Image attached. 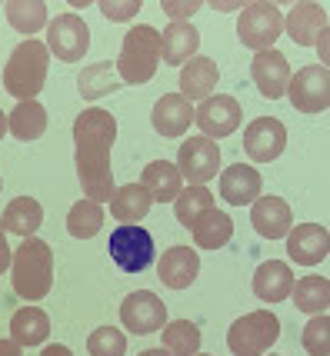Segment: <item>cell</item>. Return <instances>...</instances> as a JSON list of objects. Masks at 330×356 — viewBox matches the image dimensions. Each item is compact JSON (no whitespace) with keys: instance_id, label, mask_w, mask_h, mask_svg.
<instances>
[{"instance_id":"cell-7","label":"cell","mask_w":330,"mask_h":356,"mask_svg":"<svg viewBox=\"0 0 330 356\" xmlns=\"http://www.w3.org/2000/svg\"><path fill=\"white\" fill-rule=\"evenodd\" d=\"M107 250H110V260L120 266L124 273H143L147 266L154 264V236L143 230L141 223L134 227H117L110 233L107 240Z\"/></svg>"},{"instance_id":"cell-37","label":"cell","mask_w":330,"mask_h":356,"mask_svg":"<svg viewBox=\"0 0 330 356\" xmlns=\"http://www.w3.org/2000/svg\"><path fill=\"white\" fill-rule=\"evenodd\" d=\"M304 350L311 356H330V316L317 313L311 323L304 326Z\"/></svg>"},{"instance_id":"cell-21","label":"cell","mask_w":330,"mask_h":356,"mask_svg":"<svg viewBox=\"0 0 330 356\" xmlns=\"http://www.w3.org/2000/svg\"><path fill=\"white\" fill-rule=\"evenodd\" d=\"M220 197L230 207H251L260 197V173L251 163H234L220 173Z\"/></svg>"},{"instance_id":"cell-30","label":"cell","mask_w":330,"mask_h":356,"mask_svg":"<svg viewBox=\"0 0 330 356\" xmlns=\"http://www.w3.org/2000/svg\"><path fill=\"white\" fill-rule=\"evenodd\" d=\"M7 130H10L17 140L44 137V130H47V110L40 107L37 100H24V104H17V107L7 113Z\"/></svg>"},{"instance_id":"cell-32","label":"cell","mask_w":330,"mask_h":356,"mask_svg":"<svg viewBox=\"0 0 330 356\" xmlns=\"http://www.w3.org/2000/svg\"><path fill=\"white\" fill-rule=\"evenodd\" d=\"M290 296H294V307L304 310V313H311V316L327 313V307H330V280L327 277H304V280L294 283Z\"/></svg>"},{"instance_id":"cell-13","label":"cell","mask_w":330,"mask_h":356,"mask_svg":"<svg viewBox=\"0 0 330 356\" xmlns=\"http://www.w3.org/2000/svg\"><path fill=\"white\" fill-rule=\"evenodd\" d=\"M287 147V127L277 117H257L244 130V150L253 163H270L277 160Z\"/></svg>"},{"instance_id":"cell-28","label":"cell","mask_w":330,"mask_h":356,"mask_svg":"<svg viewBox=\"0 0 330 356\" xmlns=\"http://www.w3.org/2000/svg\"><path fill=\"white\" fill-rule=\"evenodd\" d=\"M190 233H194V243L201 250H220L227 247L230 236H234V220L214 207V210H207L204 217L190 227Z\"/></svg>"},{"instance_id":"cell-47","label":"cell","mask_w":330,"mask_h":356,"mask_svg":"<svg viewBox=\"0 0 330 356\" xmlns=\"http://www.w3.org/2000/svg\"><path fill=\"white\" fill-rule=\"evenodd\" d=\"M0 186H3V180H0Z\"/></svg>"},{"instance_id":"cell-42","label":"cell","mask_w":330,"mask_h":356,"mask_svg":"<svg viewBox=\"0 0 330 356\" xmlns=\"http://www.w3.org/2000/svg\"><path fill=\"white\" fill-rule=\"evenodd\" d=\"M0 356H24V350L14 340H0Z\"/></svg>"},{"instance_id":"cell-38","label":"cell","mask_w":330,"mask_h":356,"mask_svg":"<svg viewBox=\"0 0 330 356\" xmlns=\"http://www.w3.org/2000/svg\"><path fill=\"white\" fill-rule=\"evenodd\" d=\"M100 7V14L113 20V24H127V20H134V17L141 14V0H100L97 3Z\"/></svg>"},{"instance_id":"cell-22","label":"cell","mask_w":330,"mask_h":356,"mask_svg":"<svg viewBox=\"0 0 330 356\" xmlns=\"http://www.w3.org/2000/svg\"><path fill=\"white\" fill-rule=\"evenodd\" d=\"M220 80V67L210 57H190L184 67H180V97H187L190 104L197 100H207L214 87Z\"/></svg>"},{"instance_id":"cell-34","label":"cell","mask_w":330,"mask_h":356,"mask_svg":"<svg viewBox=\"0 0 330 356\" xmlns=\"http://www.w3.org/2000/svg\"><path fill=\"white\" fill-rule=\"evenodd\" d=\"M207 210H214V193H210L207 186H187V190H180L177 200H173V217H177L180 227H194Z\"/></svg>"},{"instance_id":"cell-45","label":"cell","mask_w":330,"mask_h":356,"mask_svg":"<svg viewBox=\"0 0 330 356\" xmlns=\"http://www.w3.org/2000/svg\"><path fill=\"white\" fill-rule=\"evenodd\" d=\"M3 134H7V113L0 110V140H3Z\"/></svg>"},{"instance_id":"cell-33","label":"cell","mask_w":330,"mask_h":356,"mask_svg":"<svg viewBox=\"0 0 330 356\" xmlns=\"http://www.w3.org/2000/svg\"><path fill=\"white\" fill-rule=\"evenodd\" d=\"M104 227V203H94V200H77L70 207V213H67V233L70 236H77V240H91L97 236Z\"/></svg>"},{"instance_id":"cell-27","label":"cell","mask_w":330,"mask_h":356,"mask_svg":"<svg viewBox=\"0 0 330 356\" xmlns=\"http://www.w3.org/2000/svg\"><path fill=\"white\" fill-rule=\"evenodd\" d=\"M50 337V316L40 307H24L10 316V340L24 346H40Z\"/></svg>"},{"instance_id":"cell-23","label":"cell","mask_w":330,"mask_h":356,"mask_svg":"<svg viewBox=\"0 0 330 356\" xmlns=\"http://www.w3.org/2000/svg\"><path fill=\"white\" fill-rule=\"evenodd\" d=\"M141 186L150 193L154 203H173L177 193L184 190V177L177 170V163H167V160H154L143 167Z\"/></svg>"},{"instance_id":"cell-6","label":"cell","mask_w":330,"mask_h":356,"mask_svg":"<svg viewBox=\"0 0 330 356\" xmlns=\"http://www.w3.org/2000/svg\"><path fill=\"white\" fill-rule=\"evenodd\" d=\"M283 33V14L277 3H247L240 7V20H237V40L244 47H251L253 54L260 50H274L277 37Z\"/></svg>"},{"instance_id":"cell-36","label":"cell","mask_w":330,"mask_h":356,"mask_svg":"<svg viewBox=\"0 0 330 356\" xmlns=\"http://www.w3.org/2000/svg\"><path fill=\"white\" fill-rule=\"evenodd\" d=\"M87 353L91 356H124L127 353V337L113 326H97L87 337Z\"/></svg>"},{"instance_id":"cell-3","label":"cell","mask_w":330,"mask_h":356,"mask_svg":"<svg viewBox=\"0 0 330 356\" xmlns=\"http://www.w3.org/2000/svg\"><path fill=\"white\" fill-rule=\"evenodd\" d=\"M47 67H50V50L44 40H24L14 47L10 60L3 63V90L17 97V104L24 100H37V93L47 83Z\"/></svg>"},{"instance_id":"cell-10","label":"cell","mask_w":330,"mask_h":356,"mask_svg":"<svg viewBox=\"0 0 330 356\" xmlns=\"http://www.w3.org/2000/svg\"><path fill=\"white\" fill-rule=\"evenodd\" d=\"M47 50L63 63H77L91 50V27L77 14H61L47 24Z\"/></svg>"},{"instance_id":"cell-18","label":"cell","mask_w":330,"mask_h":356,"mask_svg":"<svg viewBox=\"0 0 330 356\" xmlns=\"http://www.w3.org/2000/svg\"><path fill=\"white\" fill-rule=\"evenodd\" d=\"M150 124L157 130L160 137H184L194 124V104L180 93H164L157 104H154V117Z\"/></svg>"},{"instance_id":"cell-19","label":"cell","mask_w":330,"mask_h":356,"mask_svg":"<svg viewBox=\"0 0 330 356\" xmlns=\"http://www.w3.org/2000/svg\"><path fill=\"white\" fill-rule=\"evenodd\" d=\"M197 273H201V257H197V250L190 247H171L157 264L160 283L171 286V290H187L190 283L197 280Z\"/></svg>"},{"instance_id":"cell-39","label":"cell","mask_w":330,"mask_h":356,"mask_svg":"<svg viewBox=\"0 0 330 356\" xmlns=\"http://www.w3.org/2000/svg\"><path fill=\"white\" fill-rule=\"evenodd\" d=\"M160 10L171 17V24H190V17L201 10V3L197 0H160Z\"/></svg>"},{"instance_id":"cell-24","label":"cell","mask_w":330,"mask_h":356,"mask_svg":"<svg viewBox=\"0 0 330 356\" xmlns=\"http://www.w3.org/2000/svg\"><path fill=\"white\" fill-rule=\"evenodd\" d=\"M197 47H201V33L194 24H171L160 33V60L184 67L190 57H197Z\"/></svg>"},{"instance_id":"cell-16","label":"cell","mask_w":330,"mask_h":356,"mask_svg":"<svg viewBox=\"0 0 330 356\" xmlns=\"http://www.w3.org/2000/svg\"><path fill=\"white\" fill-rule=\"evenodd\" d=\"M283 31L297 47H314L320 33L327 31V7L324 3H294V10L283 17Z\"/></svg>"},{"instance_id":"cell-44","label":"cell","mask_w":330,"mask_h":356,"mask_svg":"<svg viewBox=\"0 0 330 356\" xmlns=\"http://www.w3.org/2000/svg\"><path fill=\"white\" fill-rule=\"evenodd\" d=\"M214 10H240V3H214Z\"/></svg>"},{"instance_id":"cell-1","label":"cell","mask_w":330,"mask_h":356,"mask_svg":"<svg viewBox=\"0 0 330 356\" xmlns=\"http://www.w3.org/2000/svg\"><path fill=\"white\" fill-rule=\"evenodd\" d=\"M113 140H117V120L107 110L91 107L74 120V163H77L84 197L94 203H107L117 190L110 170Z\"/></svg>"},{"instance_id":"cell-4","label":"cell","mask_w":330,"mask_h":356,"mask_svg":"<svg viewBox=\"0 0 330 356\" xmlns=\"http://www.w3.org/2000/svg\"><path fill=\"white\" fill-rule=\"evenodd\" d=\"M113 67H117L120 83H147L160 67V33L147 24L124 33L120 57L113 60Z\"/></svg>"},{"instance_id":"cell-15","label":"cell","mask_w":330,"mask_h":356,"mask_svg":"<svg viewBox=\"0 0 330 356\" xmlns=\"http://www.w3.org/2000/svg\"><path fill=\"white\" fill-rule=\"evenodd\" d=\"M251 77L267 100H281L290 83V63L281 50H260L251 60Z\"/></svg>"},{"instance_id":"cell-11","label":"cell","mask_w":330,"mask_h":356,"mask_svg":"<svg viewBox=\"0 0 330 356\" xmlns=\"http://www.w3.org/2000/svg\"><path fill=\"white\" fill-rule=\"evenodd\" d=\"M240 104H237L230 93H214V97H207L201 100L197 107H194V124L201 127V137L207 140H223L230 137L237 127H240Z\"/></svg>"},{"instance_id":"cell-17","label":"cell","mask_w":330,"mask_h":356,"mask_svg":"<svg viewBox=\"0 0 330 356\" xmlns=\"http://www.w3.org/2000/svg\"><path fill=\"white\" fill-rule=\"evenodd\" d=\"M251 223L253 230L260 233V236H267V240H283L290 227H294V213H290V207L281 200V197H257L251 203Z\"/></svg>"},{"instance_id":"cell-35","label":"cell","mask_w":330,"mask_h":356,"mask_svg":"<svg viewBox=\"0 0 330 356\" xmlns=\"http://www.w3.org/2000/svg\"><path fill=\"white\" fill-rule=\"evenodd\" d=\"M164 350L171 356H197L201 353V330L190 320H173L164 326Z\"/></svg>"},{"instance_id":"cell-31","label":"cell","mask_w":330,"mask_h":356,"mask_svg":"<svg viewBox=\"0 0 330 356\" xmlns=\"http://www.w3.org/2000/svg\"><path fill=\"white\" fill-rule=\"evenodd\" d=\"M77 90L84 100H97L104 93H113L120 90V77H117V67L110 60H100V63H91L84 67L77 77Z\"/></svg>"},{"instance_id":"cell-25","label":"cell","mask_w":330,"mask_h":356,"mask_svg":"<svg viewBox=\"0 0 330 356\" xmlns=\"http://www.w3.org/2000/svg\"><path fill=\"white\" fill-rule=\"evenodd\" d=\"M150 193L143 190L141 184H124L113 190V197H110V213L113 220H120L124 227H134V223H141L147 213H150Z\"/></svg>"},{"instance_id":"cell-43","label":"cell","mask_w":330,"mask_h":356,"mask_svg":"<svg viewBox=\"0 0 330 356\" xmlns=\"http://www.w3.org/2000/svg\"><path fill=\"white\" fill-rule=\"evenodd\" d=\"M137 356H171V353H167V350L160 346V350H143V353H137Z\"/></svg>"},{"instance_id":"cell-20","label":"cell","mask_w":330,"mask_h":356,"mask_svg":"<svg viewBox=\"0 0 330 356\" xmlns=\"http://www.w3.org/2000/svg\"><path fill=\"white\" fill-rule=\"evenodd\" d=\"M294 290V270L283 260H267L253 273V296L260 303H283Z\"/></svg>"},{"instance_id":"cell-9","label":"cell","mask_w":330,"mask_h":356,"mask_svg":"<svg viewBox=\"0 0 330 356\" xmlns=\"http://www.w3.org/2000/svg\"><path fill=\"white\" fill-rule=\"evenodd\" d=\"M177 170L187 180V186H204L220 173V147L207 137H187L177 154Z\"/></svg>"},{"instance_id":"cell-5","label":"cell","mask_w":330,"mask_h":356,"mask_svg":"<svg viewBox=\"0 0 330 356\" xmlns=\"http://www.w3.org/2000/svg\"><path fill=\"white\" fill-rule=\"evenodd\" d=\"M277 340H281V320L270 310L247 313L227 330V346L234 356H264Z\"/></svg>"},{"instance_id":"cell-40","label":"cell","mask_w":330,"mask_h":356,"mask_svg":"<svg viewBox=\"0 0 330 356\" xmlns=\"http://www.w3.org/2000/svg\"><path fill=\"white\" fill-rule=\"evenodd\" d=\"M10 260H14V250L7 247V230H3V223H0V277L10 270Z\"/></svg>"},{"instance_id":"cell-41","label":"cell","mask_w":330,"mask_h":356,"mask_svg":"<svg viewBox=\"0 0 330 356\" xmlns=\"http://www.w3.org/2000/svg\"><path fill=\"white\" fill-rule=\"evenodd\" d=\"M40 356H74V353H70L63 343H50V346H44V350H40Z\"/></svg>"},{"instance_id":"cell-12","label":"cell","mask_w":330,"mask_h":356,"mask_svg":"<svg viewBox=\"0 0 330 356\" xmlns=\"http://www.w3.org/2000/svg\"><path fill=\"white\" fill-rule=\"evenodd\" d=\"M120 323L124 330L147 337V333H160L167 326V303L150 290H137L120 303Z\"/></svg>"},{"instance_id":"cell-46","label":"cell","mask_w":330,"mask_h":356,"mask_svg":"<svg viewBox=\"0 0 330 356\" xmlns=\"http://www.w3.org/2000/svg\"><path fill=\"white\" fill-rule=\"evenodd\" d=\"M197 356H214V353H197Z\"/></svg>"},{"instance_id":"cell-8","label":"cell","mask_w":330,"mask_h":356,"mask_svg":"<svg viewBox=\"0 0 330 356\" xmlns=\"http://www.w3.org/2000/svg\"><path fill=\"white\" fill-rule=\"evenodd\" d=\"M294 110L300 113H324L330 107V74L327 67H320V63H311V67H304L297 70L290 83H287V93H283Z\"/></svg>"},{"instance_id":"cell-26","label":"cell","mask_w":330,"mask_h":356,"mask_svg":"<svg viewBox=\"0 0 330 356\" xmlns=\"http://www.w3.org/2000/svg\"><path fill=\"white\" fill-rule=\"evenodd\" d=\"M3 230L20 236V240H31L33 233L40 230V223H44V207L33 200V197H17V200L7 203V210H3Z\"/></svg>"},{"instance_id":"cell-14","label":"cell","mask_w":330,"mask_h":356,"mask_svg":"<svg viewBox=\"0 0 330 356\" xmlns=\"http://www.w3.org/2000/svg\"><path fill=\"white\" fill-rule=\"evenodd\" d=\"M283 240H287V257L300 266L324 264L330 253V233L324 223H297Z\"/></svg>"},{"instance_id":"cell-2","label":"cell","mask_w":330,"mask_h":356,"mask_svg":"<svg viewBox=\"0 0 330 356\" xmlns=\"http://www.w3.org/2000/svg\"><path fill=\"white\" fill-rule=\"evenodd\" d=\"M10 283H14V293L27 303H40L54 286V250L44 240H24L14 250V260H10Z\"/></svg>"},{"instance_id":"cell-29","label":"cell","mask_w":330,"mask_h":356,"mask_svg":"<svg viewBox=\"0 0 330 356\" xmlns=\"http://www.w3.org/2000/svg\"><path fill=\"white\" fill-rule=\"evenodd\" d=\"M47 10L50 7L44 0H10V3H3V14L10 20V27L17 33H24L27 40L47 27Z\"/></svg>"}]
</instances>
